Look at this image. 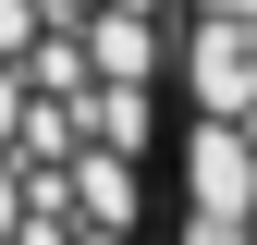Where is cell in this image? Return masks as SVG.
<instances>
[{
  "label": "cell",
  "instance_id": "6da1fadb",
  "mask_svg": "<svg viewBox=\"0 0 257 245\" xmlns=\"http://www.w3.org/2000/svg\"><path fill=\"white\" fill-rule=\"evenodd\" d=\"M184 0H0V245H172Z\"/></svg>",
  "mask_w": 257,
  "mask_h": 245
},
{
  "label": "cell",
  "instance_id": "7a4b0ae2",
  "mask_svg": "<svg viewBox=\"0 0 257 245\" xmlns=\"http://www.w3.org/2000/svg\"><path fill=\"white\" fill-rule=\"evenodd\" d=\"M172 245H257V172H184L172 184Z\"/></svg>",
  "mask_w": 257,
  "mask_h": 245
}]
</instances>
